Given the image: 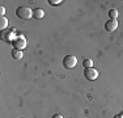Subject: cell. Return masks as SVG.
Wrapping results in <instances>:
<instances>
[{
    "label": "cell",
    "instance_id": "cell-1",
    "mask_svg": "<svg viewBox=\"0 0 123 118\" xmlns=\"http://www.w3.org/2000/svg\"><path fill=\"white\" fill-rule=\"evenodd\" d=\"M16 14L17 17H20L22 20H29L30 17H33V11L29 7H18L16 9Z\"/></svg>",
    "mask_w": 123,
    "mask_h": 118
},
{
    "label": "cell",
    "instance_id": "cell-2",
    "mask_svg": "<svg viewBox=\"0 0 123 118\" xmlns=\"http://www.w3.org/2000/svg\"><path fill=\"white\" fill-rule=\"evenodd\" d=\"M77 64V58L75 55H66L63 59V66L66 67L67 70H71Z\"/></svg>",
    "mask_w": 123,
    "mask_h": 118
},
{
    "label": "cell",
    "instance_id": "cell-3",
    "mask_svg": "<svg viewBox=\"0 0 123 118\" xmlns=\"http://www.w3.org/2000/svg\"><path fill=\"white\" fill-rule=\"evenodd\" d=\"M84 76H85L86 80L93 81V80H96V79L98 78V71L96 68H93V67H90V68H85V71H84Z\"/></svg>",
    "mask_w": 123,
    "mask_h": 118
},
{
    "label": "cell",
    "instance_id": "cell-4",
    "mask_svg": "<svg viewBox=\"0 0 123 118\" xmlns=\"http://www.w3.org/2000/svg\"><path fill=\"white\" fill-rule=\"evenodd\" d=\"M12 43H13V47H14V49L22 50V49H24V47L26 46V39H25L24 35H18V37H17Z\"/></svg>",
    "mask_w": 123,
    "mask_h": 118
},
{
    "label": "cell",
    "instance_id": "cell-5",
    "mask_svg": "<svg viewBox=\"0 0 123 118\" xmlns=\"http://www.w3.org/2000/svg\"><path fill=\"white\" fill-rule=\"evenodd\" d=\"M117 28H118V21L117 20H109L107 22H105V29L109 33H113L114 30H117Z\"/></svg>",
    "mask_w": 123,
    "mask_h": 118
},
{
    "label": "cell",
    "instance_id": "cell-6",
    "mask_svg": "<svg viewBox=\"0 0 123 118\" xmlns=\"http://www.w3.org/2000/svg\"><path fill=\"white\" fill-rule=\"evenodd\" d=\"M45 16V12H43V9H41V8H36V9H33V17L37 20L42 19V17Z\"/></svg>",
    "mask_w": 123,
    "mask_h": 118
},
{
    "label": "cell",
    "instance_id": "cell-7",
    "mask_svg": "<svg viewBox=\"0 0 123 118\" xmlns=\"http://www.w3.org/2000/svg\"><path fill=\"white\" fill-rule=\"evenodd\" d=\"M11 55H12L14 59H21L22 58V51L21 50H17V49H13L12 52H11Z\"/></svg>",
    "mask_w": 123,
    "mask_h": 118
},
{
    "label": "cell",
    "instance_id": "cell-8",
    "mask_svg": "<svg viewBox=\"0 0 123 118\" xmlns=\"http://www.w3.org/2000/svg\"><path fill=\"white\" fill-rule=\"evenodd\" d=\"M7 26H8V20L5 19L4 16H1V19H0V29H1V30H4Z\"/></svg>",
    "mask_w": 123,
    "mask_h": 118
},
{
    "label": "cell",
    "instance_id": "cell-9",
    "mask_svg": "<svg viewBox=\"0 0 123 118\" xmlns=\"http://www.w3.org/2000/svg\"><path fill=\"white\" fill-rule=\"evenodd\" d=\"M83 66L85 67V68H90V67H93V60H92V59H84V60H83Z\"/></svg>",
    "mask_w": 123,
    "mask_h": 118
},
{
    "label": "cell",
    "instance_id": "cell-10",
    "mask_svg": "<svg viewBox=\"0 0 123 118\" xmlns=\"http://www.w3.org/2000/svg\"><path fill=\"white\" fill-rule=\"evenodd\" d=\"M109 16H110V20H117V17H118V11L117 9H110L109 11Z\"/></svg>",
    "mask_w": 123,
    "mask_h": 118
},
{
    "label": "cell",
    "instance_id": "cell-11",
    "mask_svg": "<svg viewBox=\"0 0 123 118\" xmlns=\"http://www.w3.org/2000/svg\"><path fill=\"white\" fill-rule=\"evenodd\" d=\"M49 3L51 5H60L63 1H62V0H49Z\"/></svg>",
    "mask_w": 123,
    "mask_h": 118
},
{
    "label": "cell",
    "instance_id": "cell-12",
    "mask_svg": "<svg viewBox=\"0 0 123 118\" xmlns=\"http://www.w3.org/2000/svg\"><path fill=\"white\" fill-rule=\"evenodd\" d=\"M4 13H5V8L1 5V7H0V14H1V16H4Z\"/></svg>",
    "mask_w": 123,
    "mask_h": 118
},
{
    "label": "cell",
    "instance_id": "cell-13",
    "mask_svg": "<svg viewBox=\"0 0 123 118\" xmlns=\"http://www.w3.org/2000/svg\"><path fill=\"white\" fill-rule=\"evenodd\" d=\"M51 118H63V116H62V114H54Z\"/></svg>",
    "mask_w": 123,
    "mask_h": 118
},
{
    "label": "cell",
    "instance_id": "cell-14",
    "mask_svg": "<svg viewBox=\"0 0 123 118\" xmlns=\"http://www.w3.org/2000/svg\"><path fill=\"white\" fill-rule=\"evenodd\" d=\"M114 118H123V113H122V114H117Z\"/></svg>",
    "mask_w": 123,
    "mask_h": 118
}]
</instances>
